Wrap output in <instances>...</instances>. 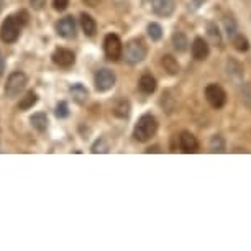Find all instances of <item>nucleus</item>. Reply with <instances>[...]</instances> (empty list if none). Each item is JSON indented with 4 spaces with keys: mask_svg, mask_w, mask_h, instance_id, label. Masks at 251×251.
<instances>
[{
    "mask_svg": "<svg viewBox=\"0 0 251 251\" xmlns=\"http://www.w3.org/2000/svg\"><path fill=\"white\" fill-rule=\"evenodd\" d=\"M156 131H158V120L151 113H145L136 122L133 136L140 143H146V141H150L156 135Z\"/></svg>",
    "mask_w": 251,
    "mask_h": 251,
    "instance_id": "nucleus-1",
    "label": "nucleus"
},
{
    "mask_svg": "<svg viewBox=\"0 0 251 251\" xmlns=\"http://www.w3.org/2000/svg\"><path fill=\"white\" fill-rule=\"evenodd\" d=\"M146 54H148V48H146L145 41L141 38H135L125 45L122 58H125L128 64H138L146 58Z\"/></svg>",
    "mask_w": 251,
    "mask_h": 251,
    "instance_id": "nucleus-2",
    "label": "nucleus"
},
{
    "mask_svg": "<svg viewBox=\"0 0 251 251\" xmlns=\"http://www.w3.org/2000/svg\"><path fill=\"white\" fill-rule=\"evenodd\" d=\"M26 75L22 73V71H13V73L8 75L7 84H5V96L8 99H15L20 96V92L25 91L26 87Z\"/></svg>",
    "mask_w": 251,
    "mask_h": 251,
    "instance_id": "nucleus-3",
    "label": "nucleus"
},
{
    "mask_svg": "<svg viewBox=\"0 0 251 251\" xmlns=\"http://www.w3.org/2000/svg\"><path fill=\"white\" fill-rule=\"evenodd\" d=\"M20 30H22V25L20 22L17 20V17H7L5 20L2 23V28H0V38H2L3 43H15L20 36Z\"/></svg>",
    "mask_w": 251,
    "mask_h": 251,
    "instance_id": "nucleus-4",
    "label": "nucleus"
},
{
    "mask_svg": "<svg viewBox=\"0 0 251 251\" xmlns=\"http://www.w3.org/2000/svg\"><path fill=\"white\" fill-rule=\"evenodd\" d=\"M103 51H105V56L110 61H118L123 54V43L120 40V36L115 35V33H108L103 40Z\"/></svg>",
    "mask_w": 251,
    "mask_h": 251,
    "instance_id": "nucleus-5",
    "label": "nucleus"
},
{
    "mask_svg": "<svg viewBox=\"0 0 251 251\" xmlns=\"http://www.w3.org/2000/svg\"><path fill=\"white\" fill-rule=\"evenodd\" d=\"M205 99L214 108H222L226 103V92L219 84H208L205 87Z\"/></svg>",
    "mask_w": 251,
    "mask_h": 251,
    "instance_id": "nucleus-6",
    "label": "nucleus"
},
{
    "mask_svg": "<svg viewBox=\"0 0 251 251\" xmlns=\"http://www.w3.org/2000/svg\"><path fill=\"white\" fill-rule=\"evenodd\" d=\"M115 74L113 71L103 68L96 73V77H94V84H96V89L99 92H107L115 86Z\"/></svg>",
    "mask_w": 251,
    "mask_h": 251,
    "instance_id": "nucleus-7",
    "label": "nucleus"
},
{
    "mask_svg": "<svg viewBox=\"0 0 251 251\" xmlns=\"http://www.w3.org/2000/svg\"><path fill=\"white\" fill-rule=\"evenodd\" d=\"M53 63L56 66H59V68H63V69H69V68H73L74 63H75V56L74 53L71 50L68 48H58L53 53Z\"/></svg>",
    "mask_w": 251,
    "mask_h": 251,
    "instance_id": "nucleus-8",
    "label": "nucleus"
},
{
    "mask_svg": "<svg viewBox=\"0 0 251 251\" xmlns=\"http://www.w3.org/2000/svg\"><path fill=\"white\" fill-rule=\"evenodd\" d=\"M56 33L61 38H66V40H71V38L75 36V20L73 17H64L56 23Z\"/></svg>",
    "mask_w": 251,
    "mask_h": 251,
    "instance_id": "nucleus-9",
    "label": "nucleus"
},
{
    "mask_svg": "<svg viewBox=\"0 0 251 251\" xmlns=\"http://www.w3.org/2000/svg\"><path fill=\"white\" fill-rule=\"evenodd\" d=\"M151 8L159 17H171L176 8V0H151Z\"/></svg>",
    "mask_w": 251,
    "mask_h": 251,
    "instance_id": "nucleus-10",
    "label": "nucleus"
},
{
    "mask_svg": "<svg viewBox=\"0 0 251 251\" xmlns=\"http://www.w3.org/2000/svg\"><path fill=\"white\" fill-rule=\"evenodd\" d=\"M179 145H181L184 153H197L199 151V141L191 131H182L179 135Z\"/></svg>",
    "mask_w": 251,
    "mask_h": 251,
    "instance_id": "nucleus-11",
    "label": "nucleus"
},
{
    "mask_svg": "<svg viewBox=\"0 0 251 251\" xmlns=\"http://www.w3.org/2000/svg\"><path fill=\"white\" fill-rule=\"evenodd\" d=\"M191 51H192V56H194V58H196L197 61H203V59H207L208 53H210V48H208L207 41L203 40V38L197 36L196 40H194Z\"/></svg>",
    "mask_w": 251,
    "mask_h": 251,
    "instance_id": "nucleus-12",
    "label": "nucleus"
},
{
    "mask_svg": "<svg viewBox=\"0 0 251 251\" xmlns=\"http://www.w3.org/2000/svg\"><path fill=\"white\" fill-rule=\"evenodd\" d=\"M156 79L153 77L151 74H143L140 77V82H138V87H140V91L143 92V94H146V96H150V94H153L154 91H156Z\"/></svg>",
    "mask_w": 251,
    "mask_h": 251,
    "instance_id": "nucleus-13",
    "label": "nucleus"
},
{
    "mask_svg": "<svg viewBox=\"0 0 251 251\" xmlns=\"http://www.w3.org/2000/svg\"><path fill=\"white\" fill-rule=\"evenodd\" d=\"M161 64H163L166 73L171 74V75H176L179 73V69H181L177 59L174 58V56H171V54H164L163 58H161Z\"/></svg>",
    "mask_w": 251,
    "mask_h": 251,
    "instance_id": "nucleus-14",
    "label": "nucleus"
},
{
    "mask_svg": "<svg viewBox=\"0 0 251 251\" xmlns=\"http://www.w3.org/2000/svg\"><path fill=\"white\" fill-rule=\"evenodd\" d=\"M80 26H82L84 33H86L87 36H94L97 31V23L89 13H82V15H80Z\"/></svg>",
    "mask_w": 251,
    "mask_h": 251,
    "instance_id": "nucleus-15",
    "label": "nucleus"
},
{
    "mask_svg": "<svg viewBox=\"0 0 251 251\" xmlns=\"http://www.w3.org/2000/svg\"><path fill=\"white\" fill-rule=\"evenodd\" d=\"M30 123L36 131L43 133V131H46V128H48V117H46V113L43 112H38L30 118Z\"/></svg>",
    "mask_w": 251,
    "mask_h": 251,
    "instance_id": "nucleus-16",
    "label": "nucleus"
},
{
    "mask_svg": "<svg viewBox=\"0 0 251 251\" xmlns=\"http://www.w3.org/2000/svg\"><path fill=\"white\" fill-rule=\"evenodd\" d=\"M130 112H131L130 102L125 100V99H120V100H117L115 105H113V115H115L117 118H128Z\"/></svg>",
    "mask_w": 251,
    "mask_h": 251,
    "instance_id": "nucleus-17",
    "label": "nucleus"
},
{
    "mask_svg": "<svg viewBox=\"0 0 251 251\" xmlns=\"http://www.w3.org/2000/svg\"><path fill=\"white\" fill-rule=\"evenodd\" d=\"M71 96H73V99L77 103H84L87 100V97H89V92H87V89L82 86V84H74V86H71Z\"/></svg>",
    "mask_w": 251,
    "mask_h": 251,
    "instance_id": "nucleus-18",
    "label": "nucleus"
},
{
    "mask_svg": "<svg viewBox=\"0 0 251 251\" xmlns=\"http://www.w3.org/2000/svg\"><path fill=\"white\" fill-rule=\"evenodd\" d=\"M173 45H174V48H176V51L184 53V51H187L189 48V40L182 31H176L173 35Z\"/></svg>",
    "mask_w": 251,
    "mask_h": 251,
    "instance_id": "nucleus-19",
    "label": "nucleus"
},
{
    "mask_svg": "<svg viewBox=\"0 0 251 251\" xmlns=\"http://www.w3.org/2000/svg\"><path fill=\"white\" fill-rule=\"evenodd\" d=\"M38 102V96L33 91L26 92L25 96L22 97V100L18 102V110H28V108H31L35 103Z\"/></svg>",
    "mask_w": 251,
    "mask_h": 251,
    "instance_id": "nucleus-20",
    "label": "nucleus"
},
{
    "mask_svg": "<svg viewBox=\"0 0 251 251\" xmlns=\"http://www.w3.org/2000/svg\"><path fill=\"white\" fill-rule=\"evenodd\" d=\"M210 151L212 153H224L225 151V140L220 135H215L210 140Z\"/></svg>",
    "mask_w": 251,
    "mask_h": 251,
    "instance_id": "nucleus-21",
    "label": "nucleus"
},
{
    "mask_svg": "<svg viewBox=\"0 0 251 251\" xmlns=\"http://www.w3.org/2000/svg\"><path fill=\"white\" fill-rule=\"evenodd\" d=\"M233 46L236 51H240V53H245V51L250 50V41L246 40L243 35H236L233 38Z\"/></svg>",
    "mask_w": 251,
    "mask_h": 251,
    "instance_id": "nucleus-22",
    "label": "nucleus"
},
{
    "mask_svg": "<svg viewBox=\"0 0 251 251\" xmlns=\"http://www.w3.org/2000/svg\"><path fill=\"white\" fill-rule=\"evenodd\" d=\"M148 35L153 41H158L163 38V28L158 23H150L148 25Z\"/></svg>",
    "mask_w": 251,
    "mask_h": 251,
    "instance_id": "nucleus-23",
    "label": "nucleus"
},
{
    "mask_svg": "<svg viewBox=\"0 0 251 251\" xmlns=\"http://www.w3.org/2000/svg\"><path fill=\"white\" fill-rule=\"evenodd\" d=\"M208 36H210V40L214 41L217 45H222V38H220V31L219 28H217L215 23H208Z\"/></svg>",
    "mask_w": 251,
    "mask_h": 251,
    "instance_id": "nucleus-24",
    "label": "nucleus"
},
{
    "mask_svg": "<svg viewBox=\"0 0 251 251\" xmlns=\"http://www.w3.org/2000/svg\"><path fill=\"white\" fill-rule=\"evenodd\" d=\"M92 153H108V143L105 138H99L92 145Z\"/></svg>",
    "mask_w": 251,
    "mask_h": 251,
    "instance_id": "nucleus-25",
    "label": "nucleus"
},
{
    "mask_svg": "<svg viewBox=\"0 0 251 251\" xmlns=\"http://www.w3.org/2000/svg\"><path fill=\"white\" fill-rule=\"evenodd\" d=\"M54 113H56V117H58V118H66V117L69 115V107H68V103H66V102H59L58 105H56Z\"/></svg>",
    "mask_w": 251,
    "mask_h": 251,
    "instance_id": "nucleus-26",
    "label": "nucleus"
},
{
    "mask_svg": "<svg viewBox=\"0 0 251 251\" xmlns=\"http://www.w3.org/2000/svg\"><path fill=\"white\" fill-rule=\"evenodd\" d=\"M225 28H226V33H228V36H233L235 31H236V23L231 17H226L225 18Z\"/></svg>",
    "mask_w": 251,
    "mask_h": 251,
    "instance_id": "nucleus-27",
    "label": "nucleus"
},
{
    "mask_svg": "<svg viewBox=\"0 0 251 251\" xmlns=\"http://www.w3.org/2000/svg\"><path fill=\"white\" fill-rule=\"evenodd\" d=\"M53 5L58 12H64L69 7V0H53Z\"/></svg>",
    "mask_w": 251,
    "mask_h": 251,
    "instance_id": "nucleus-28",
    "label": "nucleus"
},
{
    "mask_svg": "<svg viewBox=\"0 0 251 251\" xmlns=\"http://www.w3.org/2000/svg\"><path fill=\"white\" fill-rule=\"evenodd\" d=\"M46 0H30V5L35 8V10H41L45 7Z\"/></svg>",
    "mask_w": 251,
    "mask_h": 251,
    "instance_id": "nucleus-29",
    "label": "nucleus"
},
{
    "mask_svg": "<svg viewBox=\"0 0 251 251\" xmlns=\"http://www.w3.org/2000/svg\"><path fill=\"white\" fill-rule=\"evenodd\" d=\"M17 20L20 22V25H25V23L28 22V13H26L25 10H22V12L17 15Z\"/></svg>",
    "mask_w": 251,
    "mask_h": 251,
    "instance_id": "nucleus-30",
    "label": "nucleus"
},
{
    "mask_svg": "<svg viewBox=\"0 0 251 251\" xmlns=\"http://www.w3.org/2000/svg\"><path fill=\"white\" fill-rule=\"evenodd\" d=\"M5 71V56L2 54V51H0V74Z\"/></svg>",
    "mask_w": 251,
    "mask_h": 251,
    "instance_id": "nucleus-31",
    "label": "nucleus"
},
{
    "mask_svg": "<svg viewBox=\"0 0 251 251\" xmlns=\"http://www.w3.org/2000/svg\"><path fill=\"white\" fill-rule=\"evenodd\" d=\"M146 153H159V148H158V146H153V148L146 150Z\"/></svg>",
    "mask_w": 251,
    "mask_h": 251,
    "instance_id": "nucleus-32",
    "label": "nucleus"
},
{
    "mask_svg": "<svg viewBox=\"0 0 251 251\" xmlns=\"http://www.w3.org/2000/svg\"><path fill=\"white\" fill-rule=\"evenodd\" d=\"M0 10H2V0H0Z\"/></svg>",
    "mask_w": 251,
    "mask_h": 251,
    "instance_id": "nucleus-33",
    "label": "nucleus"
}]
</instances>
